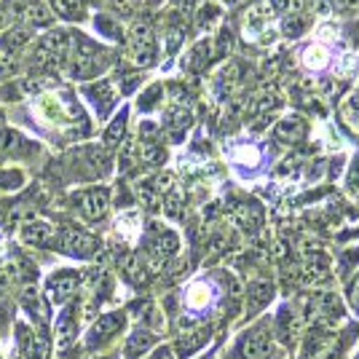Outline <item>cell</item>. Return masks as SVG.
I'll return each instance as SVG.
<instances>
[{"instance_id": "cell-1", "label": "cell", "mask_w": 359, "mask_h": 359, "mask_svg": "<svg viewBox=\"0 0 359 359\" xmlns=\"http://www.w3.org/2000/svg\"><path fill=\"white\" fill-rule=\"evenodd\" d=\"M70 54H73V35L67 30H51L38 43L32 62L41 65L43 70H57L62 65H67Z\"/></svg>"}, {"instance_id": "cell-2", "label": "cell", "mask_w": 359, "mask_h": 359, "mask_svg": "<svg viewBox=\"0 0 359 359\" xmlns=\"http://www.w3.org/2000/svg\"><path fill=\"white\" fill-rule=\"evenodd\" d=\"M102 65H105L102 48H97V46L89 43V41H78V43H73V54H70V60H67V70H70L73 78L86 81V78L100 73Z\"/></svg>"}, {"instance_id": "cell-3", "label": "cell", "mask_w": 359, "mask_h": 359, "mask_svg": "<svg viewBox=\"0 0 359 359\" xmlns=\"http://www.w3.org/2000/svg\"><path fill=\"white\" fill-rule=\"evenodd\" d=\"M129 57L137 67H148L156 62V32L148 22H135L129 30Z\"/></svg>"}, {"instance_id": "cell-4", "label": "cell", "mask_w": 359, "mask_h": 359, "mask_svg": "<svg viewBox=\"0 0 359 359\" xmlns=\"http://www.w3.org/2000/svg\"><path fill=\"white\" fill-rule=\"evenodd\" d=\"M271 351H273V335L269 325L252 327L239 344V359H269Z\"/></svg>"}, {"instance_id": "cell-5", "label": "cell", "mask_w": 359, "mask_h": 359, "mask_svg": "<svg viewBox=\"0 0 359 359\" xmlns=\"http://www.w3.org/2000/svg\"><path fill=\"white\" fill-rule=\"evenodd\" d=\"M60 250L73 257H91V255L100 250V241L94 239L91 233L81 231V228H65L60 239Z\"/></svg>"}, {"instance_id": "cell-6", "label": "cell", "mask_w": 359, "mask_h": 359, "mask_svg": "<svg viewBox=\"0 0 359 359\" xmlns=\"http://www.w3.org/2000/svg\"><path fill=\"white\" fill-rule=\"evenodd\" d=\"M75 204L86 220H102L110 207V194L105 188H89V191L75 196Z\"/></svg>"}, {"instance_id": "cell-7", "label": "cell", "mask_w": 359, "mask_h": 359, "mask_svg": "<svg viewBox=\"0 0 359 359\" xmlns=\"http://www.w3.org/2000/svg\"><path fill=\"white\" fill-rule=\"evenodd\" d=\"M16 338H19V346L25 351L27 359H43L48 354V344H46V335L41 332H32L27 325H19L16 327Z\"/></svg>"}, {"instance_id": "cell-8", "label": "cell", "mask_w": 359, "mask_h": 359, "mask_svg": "<svg viewBox=\"0 0 359 359\" xmlns=\"http://www.w3.org/2000/svg\"><path fill=\"white\" fill-rule=\"evenodd\" d=\"M19 236H22L25 244H30V247H46V244L54 241L57 231H54V225L46 223V220H30V223L22 225Z\"/></svg>"}, {"instance_id": "cell-9", "label": "cell", "mask_w": 359, "mask_h": 359, "mask_svg": "<svg viewBox=\"0 0 359 359\" xmlns=\"http://www.w3.org/2000/svg\"><path fill=\"white\" fill-rule=\"evenodd\" d=\"M19 14L25 19V27H51V22H54V14L43 0H27L19 8Z\"/></svg>"}, {"instance_id": "cell-10", "label": "cell", "mask_w": 359, "mask_h": 359, "mask_svg": "<svg viewBox=\"0 0 359 359\" xmlns=\"http://www.w3.org/2000/svg\"><path fill=\"white\" fill-rule=\"evenodd\" d=\"M48 292H51V298L57 300V303L70 300L75 292H78V273H73V271H60V273H54V276L48 279Z\"/></svg>"}, {"instance_id": "cell-11", "label": "cell", "mask_w": 359, "mask_h": 359, "mask_svg": "<svg viewBox=\"0 0 359 359\" xmlns=\"http://www.w3.org/2000/svg\"><path fill=\"white\" fill-rule=\"evenodd\" d=\"M121 327H123V316H121V314H102L100 319H97V325L91 327L89 346L105 344L107 338H113Z\"/></svg>"}, {"instance_id": "cell-12", "label": "cell", "mask_w": 359, "mask_h": 359, "mask_svg": "<svg viewBox=\"0 0 359 359\" xmlns=\"http://www.w3.org/2000/svg\"><path fill=\"white\" fill-rule=\"evenodd\" d=\"M48 8H51V14L65 22H81L86 16L83 0H48Z\"/></svg>"}, {"instance_id": "cell-13", "label": "cell", "mask_w": 359, "mask_h": 359, "mask_svg": "<svg viewBox=\"0 0 359 359\" xmlns=\"http://www.w3.org/2000/svg\"><path fill=\"white\" fill-rule=\"evenodd\" d=\"M276 137L282 142H300L306 137V121L298 118V116H287L276 123Z\"/></svg>"}, {"instance_id": "cell-14", "label": "cell", "mask_w": 359, "mask_h": 359, "mask_svg": "<svg viewBox=\"0 0 359 359\" xmlns=\"http://www.w3.org/2000/svg\"><path fill=\"white\" fill-rule=\"evenodd\" d=\"M32 150H35V145H30L14 129H3L0 132V153H32Z\"/></svg>"}, {"instance_id": "cell-15", "label": "cell", "mask_w": 359, "mask_h": 359, "mask_svg": "<svg viewBox=\"0 0 359 359\" xmlns=\"http://www.w3.org/2000/svg\"><path fill=\"white\" fill-rule=\"evenodd\" d=\"M271 295H273V287H271L269 282H255V285H250V290H247V309L255 314L257 309H263V306L269 303Z\"/></svg>"}, {"instance_id": "cell-16", "label": "cell", "mask_w": 359, "mask_h": 359, "mask_svg": "<svg viewBox=\"0 0 359 359\" xmlns=\"http://www.w3.org/2000/svg\"><path fill=\"white\" fill-rule=\"evenodd\" d=\"M89 97L102 116H107V110H110L113 102H116V91H113L110 83H94V86L89 89Z\"/></svg>"}, {"instance_id": "cell-17", "label": "cell", "mask_w": 359, "mask_h": 359, "mask_svg": "<svg viewBox=\"0 0 359 359\" xmlns=\"http://www.w3.org/2000/svg\"><path fill=\"white\" fill-rule=\"evenodd\" d=\"M153 344H156V335L150 330H137L135 335L129 338V344H126V357L137 359L140 354H145Z\"/></svg>"}, {"instance_id": "cell-18", "label": "cell", "mask_w": 359, "mask_h": 359, "mask_svg": "<svg viewBox=\"0 0 359 359\" xmlns=\"http://www.w3.org/2000/svg\"><path fill=\"white\" fill-rule=\"evenodd\" d=\"M30 41H32V30L22 25V27H11V30L6 32V35H3V41H0V46H6L8 51H14L16 54V51H22Z\"/></svg>"}, {"instance_id": "cell-19", "label": "cell", "mask_w": 359, "mask_h": 359, "mask_svg": "<svg viewBox=\"0 0 359 359\" xmlns=\"http://www.w3.org/2000/svg\"><path fill=\"white\" fill-rule=\"evenodd\" d=\"M210 287L201 285V282H196V285L188 287V295H185V303H188V309H194V311H201V309H207L210 306Z\"/></svg>"}, {"instance_id": "cell-20", "label": "cell", "mask_w": 359, "mask_h": 359, "mask_svg": "<svg viewBox=\"0 0 359 359\" xmlns=\"http://www.w3.org/2000/svg\"><path fill=\"white\" fill-rule=\"evenodd\" d=\"M191 113L185 110V107H172L169 113H166V126H169V132L172 135H182L188 126H191Z\"/></svg>"}, {"instance_id": "cell-21", "label": "cell", "mask_w": 359, "mask_h": 359, "mask_svg": "<svg viewBox=\"0 0 359 359\" xmlns=\"http://www.w3.org/2000/svg\"><path fill=\"white\" fill-rule=\"evenodd\" d=\"M207 338H210V332H207V330H201V332H188V335H180V341H177L180 357H185V354H194L198 346L207 344Z\"/></svg>"}, {"instance_id": "cell-22", "label": "cell", "mask_w": 359, "mask_h": 359, "mask_svg": "<svg viewBox=\"0 0 359 359\" xmlns=\"http://www.w3.org/2000/svg\"><path fill=\"white\" fill-rule=\"evenodd\" d=\"M126 116H129V113H126V110H121L118 116H116V121L105 129V145L107 148H116L121 140H123V132H126Z\"/></svg>"}, {"instance_id": "cell-23", "label": "cell", "mask_w": 359, "mask_h": 359, "mask_svg": "<svg viewBox=\"0 0 359 359\" xmlns=\"http://www.w3.org/2000/svg\"><path fill=\"white\" fill-rule=\"evenodd\" d=\"M330 338H332V335H327V332H311V335L306 338V346H303V359H314L316 354L330 344Z\"/></svg>"}, {"instance_id": "cell-24", "label": "cell", "mask_w": 359, "mask_h": 359, "mask_svg": "<svg viewBox=\"0 0 359 359\" xmlns=\"http://www.w3.org/2000/svg\"><path fill=\"white\" fill-rule=\"evenodd\" d=\"M279 327H282V338H295V335H300V319L292 311L282 309L279 311Z\"/></svg>"}, {"instance_id": "cell-25", "label": "cell", "mask_w": 359, "mask_h": 359, "mask_svg": "<svg viewBox=\"0 0 359 359\" xmlns=\"http://www.w3.org/2000/svg\"><path fill=\"white\" fill-rule=\"evenodd\" d=\"M16 67H19V54L8 51L6 46H0V81L8 78V75H14Z\"/></svg>"}, {"instance_id": "cell-26", "label": "cell", "mask_w": 359, "mask_h": 359, "mask_svg": "<svg viewBox=\"0 0 359 359\" xmlns=\"http://www.w3.org/2000/svg\"><path fill=\"white\" fill-rule=\"evenodd\" d=\"M303 62H306L311 70H322V67H325V65L330 62V54L325 51V48L314 46V48H306V54H303Z\"/></svg>"}, {"instance_id": "cell-27", "label": "cell", "mask_w": 359, "mask_h": 359, "mask_svg": "<svg viewBox=\"0 0 359 359\" xmlns=\"http://www.w3.org/2000/svg\"><path fill=\"white\" fill-rule=\"evenodd\" d=\"M123 273H126V279H129L132 285H142V282L148 279V273H145V269L140 266V260H137V257L123 260Z\"/></svg>"}, {"instance_id": "cell-28", "label": "cell", "mask_w": 359, "mask_h": 359, "mask_svg": "<svg viewBox=\"0 0 359 359\" xmlns=\"http://www.w3.org/2000/svg\"><path fill=\"white\" fill-rule=\"evenodd\" d=\"M306 27H309L306 14H292V16H287L285 19V35H290V38H298Z\"/></svg>"}, {"instance_id": "cell-29", "label": "cell", "mask_w": 359, "mask_h": 359, "mask_svg": "<svg viewBox=\"0 0 359 359\" xmlns=\"http://www.w3.org/2000/svg\"><path fill=\"white\" fill-rule=\"evenodd\" d=\"M172 14L182 19V22H188V19H194L196 14V0H172Z\"/></svg>"}, {"instance_id": "cell-30", "label": "cell", "mask_w": 359, "mask_h": 359, "mask_svg": "<svg viewBox=\"0 0 359 359\" xmlns=\"http://www.w3.org/2000/svg\"><path fill=\"white\" fill-rule=\"evenodd\" d=\"M41 113H43L48 121H57V118L65 116L60 100H54V97H43V100H41Z\"/></svg>"}, {"instance_id": "cell-31", "label": "cell", "mask_w": 359, "mask_h": 359, "mask_svg": "<svg viewBox=\"0 0 359 359\" xmlns=\"http://www.w3.org/2000/svg\"><path fill=\"white\" fill-rule=\"evenodd\" d=\"M212 51V43L210 41H204V43H198L194 48V57H191V65H194V70H198V67H204V65H207V62H210V54Z\"/></svg>"}, {"instance_id": "cell-32", "label": "cell", "mask_w": 359, "mask_h": 359, "mask_svg": "<svg viewBox=\"0 0 359 359\" xmlns=\"http://www.w3.org/2000/svg\"><path fill=\"white\" fill-rule=\"evenodd\" d=\"M239 220H241V225H247V228H257V223H260V210L252 207V204H247V207L239 210Z\"/></svg>"}, {"instance_id": "cell-33", "label": "cell", "mask_w": 359, "mask_h": 359, "mask_svg": "<svg viewBox=\"0 0 359 359\" xmlns=\"http://www.w3.org/2000/svg\"><path fill=\"white\" fill-rule=\"evenodd\" d=\"M142 158H145V164H161L164 161V148H158L156 142H145Z\"/></svg>"}, {"instance_id": "cell-34", "label": "cell", "mask_w": 359, "mask_h": 359, "mask_svg": "<svg viewBox=\"0 0 359 359\" xmlns=\"http://www.w3.org/2000/svg\"><path fill=\"white\" fill-rule=\"evenodd\" d=\"M217 16H220V11H217L215 6H204V8H201V14H198V27H201V30L212 27V22H215Z\"/></svg>"}, {"instance_id": "cell-35", "label": "cell", "mask_w": 359, "mask_h": 359, "mask_svg": "<svg viewBox=\"0 0 359 359\" xmlns=\"http://www.w3.org/2000/svg\"><path fill=\"white\" fill-rule=\"evenodd\" d=\"M346 116L351 121V126H357L359 129V94H354L348 102H346Z\"/></svg>"}, {"instance_id": "cell-36", "label": "cell", "mask_w": 359, "mask_h": 359, "mask_svg": "<svg viewBox=\"0 0 359 359\" xmlns=\"http://www.w3.org/2000/svg\"><path fill=\"white\" fill-rule=\"evenodd\" d=\"M73 332H75V322L67 316V319H62L60 322V335H62V346L70 344L73 341Z\"/></svg>"}, {"instance_id": "cell-37", "label": "cell", "mask_w": 359, "mask_h": 359, "mask_svg": "<svg viewBox=\"0 0 359 359\" xmlns=\"http://www.w3.org/2000/svg\"><path fill=\"white\" fill-rule=\"evenodd\" d=\"M158 97H161V86H153L150 91H145V97H142V102H140V107H153L156 102H158Z\"/></svg>"}, {"instance_id": "cell-38", "label": "cell", "mask_w": 359, "mask_h": 359, "mask_svg": "<svg viewBox=\"0 0 359 359\" xmlns=\"http://www.w3.org/2000/svg\"><path fill=\"white\" fill-rule=\"evenodd\" d=\"M348 303H351V309L359 314V273H357V279L351 282V287H348Z\"/></svg>"}, {"instance_id": "cell-39", "label": "cell", "mask_w": 359, "mask_h": 359, "mask_svg": "<svg viewBox=\"0 0 359 359\" xmlns=\"http://www.w3.org/2000/svg\"><path fill=\"white\" fill-rule=\"evenodd\" d=\"M110 3H113V8H116L118 14H132L137 0H110Z\"/></svg>"}, {"instance_id": "cell-40", "label": "cell", "mask_w": 359, "mask_h": 359, "mask_svg": "<svg viewBox=\"0 0 359 359\" xmlns=\"http://www.w3.org/2000/svg\"><path fill=\"white\" fill-rule=\"evenodd\" d=\"M97 25H100V27H102V32H105V35H110V38H121L118 27H116L113 22H107L105 16H100V22H97Z\"/></svg>"}, {"instance_id": "cell-41", "label": "cell", "mask_w": 359, "mask_h": 359, "mask_svg": "<svg viewBox=\"0 0 359 359\" xmlns=\"http://www.w3.org/2000/svg\"><path fill=\"white\" fill-rule=\"evenodd\" d=\"M3 22H6V11L0 8V27H3Z\"/></svg>"}, {"instance_id": "cell-42", "label": "cell", "mask_w": 359, "mask_h": 359, "mask_svg": "<svg viewBox=\"0 0 359 359\" xmlns=\"http://www.w3.org/2000/svg\"><path fill=\"white\" fill-rule=\"evenodd\" d=\"M357 359H359V357H357Z\"/></svg>"}]
</instances>
